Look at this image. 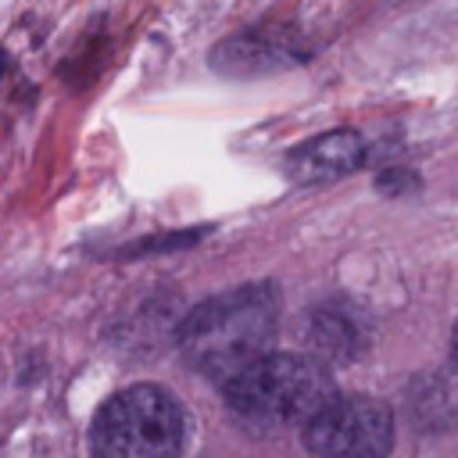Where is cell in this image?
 Instances as JSON below:
<instances>
[{
  "instance_id": "5",
  "label": "cell",
  "mask_w": 458,
  "mask_h": 458,
  "mask_svg": "<svg viewBox=\"0 0 458 458\" xmlns=\"http://www.w3.org/2000/svg\"><path fill=\"white\" fill-rule=\"evenodd\" d=\"M365 157H369V143L361 140V132L329 129V132H318V136L297 143L283 157V172H286V179H293L301 186H315V182H333V179L358 172L365 165Z\"/></svg>"
},
{
  "instance_id": "2",
  "label": "cell",
  "mask_w": 458,
  "mask_h": 458,
  "mask_svg": "<svg viewBox=\"0 0 458 458\" xmlns=\"http://www.w3.org/2000/svg\"><path fill=\"white\" fill-rule=\"evenodd\" d=\"M222 394L233 415L258 429H304L336 397V383L329 369L311 354L268 351L229 383H222Z\"/></svg>"
},
{
  "instance_id": "8",
  "label": "cell",
  "mask_w": 458,
  "mask_h": 458,
  "mask_svg": "<svg viewBox=\"0 0 458 458\" xmlns=\"http://www.w3.org/2000/svg\"><path fill=\"white\" fill-rule=\"evenodd\" d=\"M208 229H186V233H165V236H154V240H140V243H129L122 254L125 258H136V254H154V250H175V247H190L204 236Z\"/></svg>"
},
{
  "instance_id": "3",
  "label": "cell",
  "mask_w": 458,
  "mask_h": 458,
  "mask_svg": "<svg viewBox=\"0 0 458 458\" xmlns=\"http://www.w3.org/2000/svg\"><path fill=\"white\" fill-rule=\"evenodd\" d=\"M186 444V411L157 383H132L111 394L89 426L93 458H179Z\"/></svg>"
},
{
  "instance_id": "11",
  "label": "cell",
  "mask_w": 458,
  "mask_h": 458,
  "mask_svg": "<svg viewBox=\"0 0 458 458\" xmlns=\"http://www.w3.org/2000/svg\"><path fill=\"white\" fill-rule=\"evenodd\" d=\"M4 68H7V54L0 50V75H4Z\"/></svg>"
},
{
  "instance_id": "10",
  "label": "cell",
  "mask_w": 458,
  "mask_h": 458,
  "mask_svg": "<svg viewBox=\"0 0 458 458\" xmlns=\"http://www.w3.org/2000/svg\"><path fill=\"white\" fill-rule=\"evenodd\" d=\"M451 365H454V372H458V326H454V333H451Z\"/></svg>"
},
{
  "instance_id": "1",
  "label": "cell",
  "mask_w": 458,
  "mask_h": 458,
  "mask_svg": "<svg viewBox=\"0 0 458 458\" xmlns=\"http://www.w3.org/2000/svg\"><path fill=\"white\" fill-rule=\"evenodd\" d=\"M276 326H279L276 283H243L190 308V315L179 322L175 344L197 372L229 383L250 361L268 354Z\"/></svg>"
},
{
  "instance_id": "9",
  "label": "cell",
  "mask_w": 458,
  "mask_h": 458,
  "mask_svg": "<svg viewBox=\"0 0 458 458\" xmlns=\"http://www.w3.org/2000/svg\"><path fill=\"white\" fill-rule=\"evenodd\" d=\"M419 186H422V179L408 168H383L376 175V190L386 197H408V193H419Z\"/></svg>"
},
{
  "instance_id": "6",
  "label": "cell",
  "mask_w": 458,
  "mask_h": 458,
  "mask_svg": "<svg viewBox=\"0 0 458 458\" xmlns=\"http://www.w3.org/2000/svg\"><path fill=\"white\" fill-rule=\"evenodd\" d=\"M290 61H304V50H297L290 39L261 32V29H250V32H240L233 39H222L211 50V64L222 75H261V72L283 68Z\"/></svg>"
},
{
  "instance_id": "7",
  "label": "cell",
  "mask_w": 458,
  "mask_h": 458,
  "mask_svg": "<svg viewBox=\"0 0 458 458\" xmlns=\"http://www.w3.org/2000/svg\"><path fill=\"white\" fill-rule=\"evenodd\" d=\"M308 344L311 358L326 361H354L369 347V326L358 311L344 304H322L308 315Z\"/></svg>"
},
{
  "instance_id": "4",
  "label": "cell",
  "mask_w": 458,
  "mask_h": 458,
  "mask_svg": "<svg viewBox=\"0 0 458 458\" xmlns=\"http://www.w3.org/2000/svg\"><path fill=\"white\" fill-rule=\"evenodd\" d=\"M315 458H386L394 447V411L365 394H336L308 426Z\"/></svg>"
}]
</instances>
